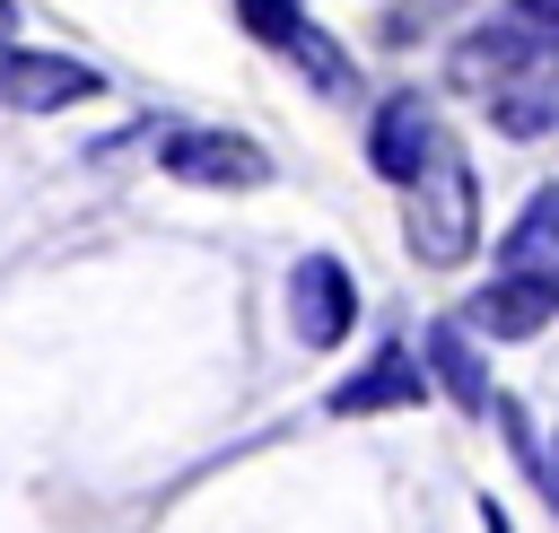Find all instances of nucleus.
<instances>
[{"instance_id":"nucleus-3","label":"nucleus","mask_w":559,"mask_h":533,"mask_svg":"<svg viewBox=\"0 0 559 533\" xmlns=\"http://www.w3.org/2000/svg\"><path fill=\"white\" fill-rule=\"evenodd\" d=\"M105 79L87 70V61H70V52H35V44H9L0 35V105L9 114H61V105H79V96H96Z\"/></svg>"},{"instance_id":"nucleus-10","label":"nucleus","mask_w":559,"mask_h":533,"mask_svg":"<svg viewBox=\"0 0 559 533\" xmlns=\"http://www.w3.org/2000/svg\"><path fill=\"white\" fill-rule=\"evenodd\" d=\"M419 358H428V376H437V384H445L463 411H498V393H489V367H480V350H472V323H428Z\"/></svg>"},{"instance_id":"nucleus-11","label":"nucleus","mask_w":559,"mask_h":533,"mask_svg":"<svg viewBox=\"0 0 559 533\" xmlns=\"http://www.w3.org/2000/svg\"><path fill=\"white\" fill-rule=\"evenodd\" d=\"M498 271H524V280H559V183H542L524 201V218L498 236Z\"/></svg>"},{"instance_id":"nucleus-4","label":"nucleus","mask_w":559,"mask_h":533,"mask_svg":"<svg viewBox=\"0 0 559 533\" xmlns=\"http://www.w3.org/2000/svg\"><path fill=\"white\" fill-rule=\"evenodd\" d=\"M349 323H358V288H349V271H341L332 253H306V262L288 271V332H297L306 350H341Z\"/></svg>"},{"instance_id":"nucleus-6","label":"nucleus","mask_w":559,"mask_h":533,"mask_svg":"<svg viewBox=\"0 0 559 533\" xmlns=\"http://www.w3.org/2000/svg\"><path fill=\"white\" fill-rule=\"evenodd\" d=\"M542 44H550V26H533L524 9H515V17H489V26H472V35L454 44L445 79H454L463 96H489V87H498V79H515V70H524Z\"/></svg>"},{"instance_id":"nucleus-9","label":"nucleus","mask_w":559,"mask_h":533,"mask_svg":"<svg viewBox=\"0 0 559 533\" xmlns=\"http://www.w3.org/2000/svg\"><path fill=\"white\" fill-rule=\"evenodd\" d=\"M480 105H489V122H498L507 140H542V131H559V35H550L515 79H498Z\"/></svg>"},{"instance_id":"nucleus-13","label":"nucleus","mask_w":559,"mask_h":533,"mask_svg":"<svg viewBox=\"0 0 559 533\" xmlns=\"http://www.w3.org/2000/svg\"><path fill=\"white\" fill-rule=\"evenodd\" d=\"M236 17H245L271 52H288V44H297V26H306V0H236Z\"/></svg>"},{"instance_id":"nucleus-15","label":"nucleus","mask_w":559,"mask_h":533,"mask_svg":"<svg viewBox=\"0 0 559 533\" xmlns=\"http://www.w3.org/2000/svg\"><path fill=\"white\" fill-rule=\"evenodd\" d=\"M480 524H489V533H507V516H498V498H480Z\"/></svg>"},{"instance_id":"nucleus-12","label":"nucleus","mask_w":559,"mask_h":533,"mask_svg":"<svg viewBox=\"0 0 559 533\" xmlns=\"http://www.w3.org/2000/svg\"><path fill=\"white\" fill-rule=\"evenodd\" d=\"M288 61H297V70L314 79V87H349V61H341V44H332V35L314 26V17L297 26V44H288Z\"/></svg>"},{"instance_id":"nucleus-8","label":"nucleus","mask_w":559,"mask_h":533,"mask_svg":"<svg viewBox=\"0 0 559 533\" xmlns=\"http://www.w3.org/2000/svg\"><path fill=\"white\" fill-rule=\"evenodd\" d=\"M550 315H559V280H524V271H498V280L472 288V306H463V323H472L480 341H533Z\"/></svg>"},{"instance_id":"nucleus-2","label":"nucleus","mask_w":559,"mask_h":533,"mask_svg":"<svg viewBox=\"0 0 559 533\" xmlns=\"http://www.w3.org/2000/svg\"><path fill=\"white\" fill-rule=\"evenodd\" d=\"M157 166L175 183H201V192H262L271 183V157L245 140V131H166Z\"/></svg>"},{"instance_id":"nucleus-1","label":"nucleus","mask_w":559,"mask_h":533,"mask_svg":"<svg viewBox=\"0 0 559 533\" xmlns=\"http://www.w3.org/2000/svg\"><path fill=\"white\" fill-rule=\"evenodd\" d=\"M402 192H411V201H402V245H411L428 271H454V262L472 253V236H480V192H472L463 149L437 140V157H428Z\"/></svg>"},{"instance_id":"nucleus-14","label":"nucleus","mask_w":559,"mask_h":533,"mask_svg":"<svg viewBox=\"0 0 559 533\" xmlns=\"http://www.w3.org/2000/svg\"><path fill=\"white\" fill-rule=\"evenodd\" d=\"M515 9H524L533 26H550V35H559V0H515Z\"/></svg>"},{"instance_id":"nucleus-7","label":"nucleus","mask_w":559,"mask_h":533,"mask_svg":"<svg viewBox=\"0 0 559 533\" xmlns=\"http://www.w3.org/2000/svg\"><path fill=\"white\" fill-rule=\"evenodd\" d=\"M419 402H428V358L411 341H376V358L332 384V411L341 419H358V411H419Z\"/></svg>"},{"instance_id":"nucleus-16","label":"nucleus","mask_w":559,"mask_h":533,"mask_svg":"<svg viewBox=\"0 0 559 533\" xmlns=\"http://www.w3.org/2000/svg\"><path fill=\"white\" fill-rule=\"evenodd\" d=\"M550 498H559V446H550Z\"/></svg>"},{"instance_id":"nucleus-5","label":"nucleus","mask_w":559,"mask_h":533,"mask_svg":"<svg viewBox=\"0 0 559 533\" xmlns=\"http://www.w3.org/2000/svg\"><path fill=\"white\" fill-rule=\"evenodd\" d=\"M437 140H445L437 105H428L419 87H402V96H384V105H376V122H367V166H376L384 183H411V175L437 157Z\"/></svg>"},{"instance_id":"nucleus-17","label":"nucleus","mask_w":559,"mask_h":533,"mask_svg":"<svg viewBox=\"0 0 559 533\" xmlns=\"http://www.w3.org/2000/svg\"><path fill=\"white\" fill-rule=\"evenodd\" d=\"M9 17H17V9H9V0H0V35H9Z\"/></svg>"}]
</instances>
